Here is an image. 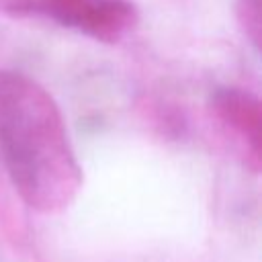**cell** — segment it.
Here are the masks:
<instances>
[{
	"label": "cell",
	"instance_id": "obj_4",
	"mask_svg": "<svg viewBox=\"0 0 262 262\" xmlns=\"http://www.w3.org/2000/svg\"><path fill=\"white\" fill-rule=\"evenodd\" d=\"M262 0H235V16L242 25L244 35L258 49L262 31Z\"/></svg>",
	"mask_w": 262,
	"mask_h": 262
},
{
	"label": "cell",
	"instance_id": "obj_3",
	"mask_svg": "<svg viewBox=\"0 0 262 262\" xmlns=\"http://www.w3.org/2000/svg\"><path fill=\"white\" fill-rule=\"evenodd\" d=\"M215 108L223 123H227L233 131H237L244 141L248 143L254 160H260V102L254 94L237 90V88H223L215 94Z\"/></svg>",
	"mask_w": 262,
	"mask_h": 262
},
{
	"label": "cell",
	"instance_id": "obj_1",
	"mask_svg": "<svg viewBox=\"0 0 262 262\" xmlns=\"http://www.w3.org/2000/svg\"><path fill=\"white\" fill-rule=\"evenodd\" d=\"M0 154L16 192L35 211H63L82 188L57 102L20 72L0 70Z\"/></svg>",
	"mask_w": 262,
	"mask_h": 262
},
{
	"label": "cell",
	"instance_id": "obj_2",
	"mask_svg": "<svg viewBox=\"0 0 262 262\" xmlns=\"http://www.w3.org/2000/svg\"><path fill=\"white\" fill-rule=\"evenodd\" d=\"M8 8L47 16L102 43H117L137 23V10L127 0H10Z\"/></svg>",
	"mask_w": 262,
	"mask_h": 262
}]
</instances>
